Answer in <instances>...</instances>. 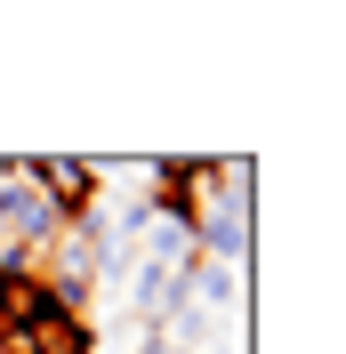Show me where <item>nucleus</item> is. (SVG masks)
I'll return each instance as SVG.
<instances>
[{"mask_svg": "<svg viewBox=\"0 0 346 354\" xmlns=\"http://www.w3.org/2000/svg\"><path fill=\"white\" fill-rule=\"evenodd\" d=\"M17 354H97V322H89V306H57V314H41V322L24 330Z\"/></svg>", "mask_w": 346, "mask_h": 354, "instance_id": "1", "label": "nucleus"}, {"mask_svg": "<svg viewBox=\"0 0 346 354\" xmlns=\"http://www.w3.org/2000/svg\"><path fill=\"white\" fill-rule=\"evenodd\" d=\"M129 354H170V346H161V330H145V338H137Z\"/></svg>", "mask_w": 346, "mask_h": 354, "instance_id": "2", "label": "nucleus"}]
</instances>
